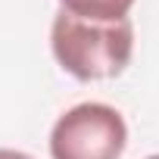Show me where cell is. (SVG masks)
<instances>
[{"instance_id":"6da1fadb","label":"cell","mask_w":159,"mask_h":159,"mask_svg":"<svg viewBox=\"0 0 159 159\" xmlns=\"http://www.w3.org/2000/svg\"><path fill=\"white\" fill-rule=\"evenodd\" d=\"M50 44H53L56 62L78 81L116 78L131 62L134 28H131V19L97 22V19H81L62 10L53 19Z\"/></svg>"},{"instance_id":"7a4b0ae2","label":"cell","mask_w":159,"mask_h":159,"mask_svg":"<svg viewBox=\"0 0 159 159\" xmlns=\"http://www.w3.org/2000/svg\"><path fill=\"white\" fill-rule=\"evenodd\" d=\"M128 143V128L119 109L106 103H78L50 134L53 159H119Z\"/></svg>"},{"instance_id":"3957f363","label":"cell","mask_w":159,"mask_h":159,"mask_svg":"<svg viewBox=\"0 0 159 159\" xmlns=\"http://www.w3.org/2000/svg\"><path fill=\"white\" fill-rule=\"evenodd\" d=\"M66 13H75L81 19H97V22H119L128 19V10L134 0H59Z\"/></svg>"},{"instance_id":"277c9868","label":"cell","mask_w":159,"mask_h":159,"mask_svg":"<svg viewBox=\"0 0 159 159\" xmlns=\"http://www.w3.org/2000/svg\"><path fill=\"white\" fill-rule=\"evenodd\" d=\"M0 159H31V156L19 153V150H0Z\"/></svg>"},{"instance_id":"5b68a950","label":"cell","mask_w":159,"mask_h":159,"mask_svg":"<svg viewBox=\"0 0 159 159\" xmlns=\"http://www.w3.org/2000/svg\"><path fill=\"white\" fill-rule=\"evenodd\" d=\"M147 159H159V156H147Z\"/></svg>"}]
</instances>
